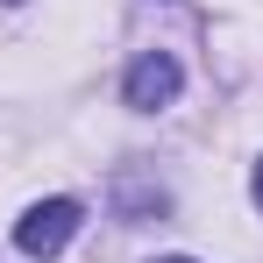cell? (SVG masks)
<instances>
[{
  "instance_id": "3957f363",
  "label": "cell",
  "mask_w": 263,
  "mask_h": 263,
  "mask_svg": "<svg viewBox=\"0 0 263 263\" xmlns=\"http://www.w3.org/2000/svg\"><path fill=\"white\" fill-rule=\"evenodd\" d=\"M249 192H256V206H263V164H256V178H249Z\"/></svg>"
},
{
  "instance_id": "7a4b0ae2",
  "label": "cell",
  "mask_w": 263,
  "mask_h": 263,
  "mask_svg": "<svg viewBox=\"0 0 263 263\" xmlns=\"http://www.w3.org/2000/svg\"><path fill=\"white\" fill-rule=\"evenodd\" d=\"M178 86H185V71H178L171 50H142L128 64V79H121V100H128L135 114H157V107H171Z\"/></svg>"
},
{
  "instance_id": "6da1fadb",
  "label": "cell",
  "mask_w": 263,
  "mask_h": 263,
  "mask_svg": "<svg viewBox=\"0 0 263 263\" xmlns=\"http://www.w3.org/2000/svg\"><path fill=\"white\" fill-rule=\"evenodd\" d=\"M79 220H86L79 199H36L29 214L14 220V249H22V256H36V263H50L71 235H79Z\"/></svg>"
},
{
  "instance_id": "277c9868",
  "label": "cell",
  "mask_w": 263,
  "mask_h": 263,
  "mask_svg": "<svg viewBox=\"0 0 263 263\" xmlns=\"http://www.w3.org/2000/svg\"><path fill=\"white\" fill-rule=\"evenodd\" d=\"M157 263H192V256H157Z\"/></svg>"
}]
</instances>
